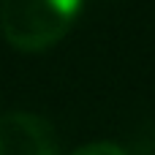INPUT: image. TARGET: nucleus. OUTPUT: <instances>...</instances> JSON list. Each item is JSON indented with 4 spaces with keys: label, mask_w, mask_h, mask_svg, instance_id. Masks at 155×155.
Returning <instances> with one entry per match:
<instances>
[{
    "label": "nucleus",
    "mask_w": 155,
    "mask_h": 155,
    "mask_svg": "<svg viewBox=\"0 0 155 155\" xmlns=\"http://www.w3.org/2000/svg\"><path fill=\"white\" fill-rule=\"evenodd\" d=\"M71 155H125V150L117 147L114 142H93V144L79 147L76 153H71Z\"/></svg>",
    "instance_id": "7ed1b4c3"
},
{
    "label": "nucleus",
    "mask_w": 155,
    "mask_h": 155,
    "mask_svg": "<svg viewBox=\"0 0 155 155\" xmlns=\"http://www.w3.org/2000/svg\"><path fill=\"white\" fill-rule=\"evenodd\" d=\"M82 11V0H0V30L19 52L57 44Z\"/></svg>",
    "instance_id": "f257e3e1"
},
{
    "label": "nucleus",
    "mask_w": 155,
    "mask_h": 155,
    "mask_svg": "<svg viewBox=\"0 0 155 155\" xmlns=\"http://www.w3.org/2000/svg\"><path fill=\"white\" fill-rule=\"evenodd\" d=\"M0 155H57L52 125L30 112L0 117Z\"/></svg>",
    "instance_id": "f03ea898"
}]
</instances>
